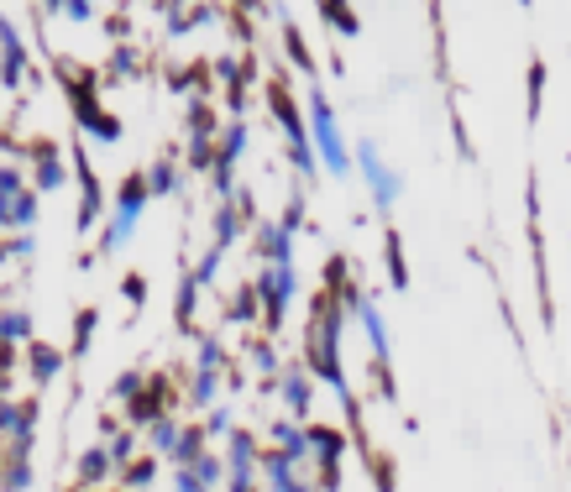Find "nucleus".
I'll return each mask as SVG.
<instances>
[{
    "instance_id": "nucleus-1",
    "label": "nucleus",
    "mask_w": 571,
    "mask_h": 492,
    "mask_svg": "<svg viewBox=\"0 0 571 492\" xmlns=\"http://www.w3.org/2000/svg\"><path fill=\"white\" fill-rule=\"evenodd\" d=\"M304 126H309V147H315V163H325L336 178L351 173V152H346V137H341V121H336V110L325 100V90H309L304 95Z\"/></svg>"
},
{
    "instance_id": "nucleus-2",
    "label": "nucleus",
    "mask_w": 571,
    "mask_h": 492,
    "mask_svg": "<svg viewBox=\"0 0 571 492\" xmlns=\"http://www.w3.org/2000/svg\"><path fill=\"white\" fill-rule=\"evenodd\" d=\"M356 168H362V178H367V189H372V205L388 215V210H394V199H399V173L378 158V147H372V142H356Z\"/></svg>"
},
{
    "instance_id": "nucleus-3",
    "label": "nucleus",
    "mask_w": 571,
    "mask_h": 492,
    "mask_svg": "<svg viewBox=\"0 0 571 492\" xmlns=\"http://www.w3.org/2000/svg\"><path fill=\"white\" fill-rule=\"evenodd\" d=\"M278 398H284V409H288V419H293V425H304V419H309L315 378H309V367H304V362H284V372H278Z\"/></svg>"
},
{
    "instance_id": "nucleus-4",
    "label": "nucleus",
    "mask_w": 571,
    "mask_h": 492,
    "mask_svg": "<svg viewBox=\"0 0 571 492\" xmlns=\"http://www.w3.org/2000/svg\"><path fill=\"white\" fill-rule=\"evenodd\" d=\"M252 252L262 262H293V230H284L278 220H257L252 225Z\"/></svg>"
},
{
    "instance_id": "nucleus-5",
    "label": "nucleus",
    "mask_w": 571,
    "mask_h": 492,
    "mask_svg": "<svg viewBox=\"0 0 571 492\" xmlns=\"http://www.w3.org/2000/svg\"><path fill=\"white\" fill-rule=\"evenodd\" d=\"M383 252H388V283H394V288H403V283H409V262H403L399 230H383Z\"/></svg>"
},
{
    "instance_id": "nucleus-6",
    "label": "nucleus",
    "mask_w": 571,
    "mask_h": 492,
    "mask_svg": "<svg viewBox=\"0 0 571 492\" xmlns=\"http://www.w3.org/2000/svg\"><path fill=\"white\" fill-rule=\"evenodd\" d=\"M246 351H252V367H257L262 378H273V383H278V372H284V356H278L268 340H257V346H246Z\"/></svg>"
},
{
    "instance_id": "nucleus-7",
    "label": "nucleus",
    "mask_w": 571,
    "mask_h": 492,
    "mask_svg": "<svg viewBox=\"0 0 571 492\" xmlns=\"http://www.w3.org/2000/svg\"><path fill=\"white\" fill-rule=\"evenodd\" d=\"M284 43H288V58H293V68L315 74V58H309V48H304V32H299V27H288V32H284Z\"/></svg>"
},
{
    "instance_id": "nucleus-8",
    "label": "nucleus",
    "mask_w": 571,
    "mask_h": 492,
    "mask_svg": "<svg viewBox=\"0 0 571 492\" xmlns=\"http://www.w3.org/2000/svg\"><path fill=\"white\" fill-rule=\"evenodd\" d=\"M32 372H37V378H53L58 372V351L53 346H37V351H32Z\"/></svg>"
},
{
    "instance_id": "nucleus-9",
    "label": "nucleus",
    "mask_w": 571,
    "mask_h": 492,
    "mask_svg": "<svg viewBox=\"0 0 571 492\" xmlns=\"http://www.w3.org/2000/svg\"><path fill=\"white\" fill-rule=\"evenodd\" d=\"M540 84H545V63H529V121L540 115Z\"/></svg>"
},
{
    "instance_id": "nucleus-10",
    "label": "nucleus",
    "mask_w": 571,
    "mask_h": 492,
    "mask_svg": "<svg viewBox=\"0 0 571 492\" xmlns=\"http://www.w3.org/2000/svg\"><path fill=\"white\" fill-rule=\"evenodd\" d=\"M325 21H331V27H341V32H356V16H351V5H325Z\"/></svg>"
}]
</instances>
